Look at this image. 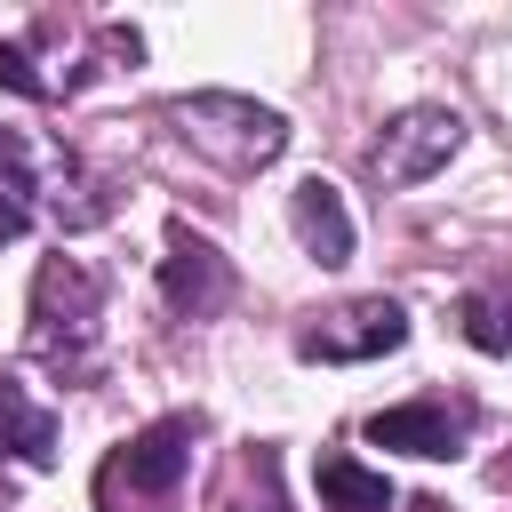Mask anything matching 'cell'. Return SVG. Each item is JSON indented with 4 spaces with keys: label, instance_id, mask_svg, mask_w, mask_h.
<instances>
[{
    "label": "cell",
    "instance_id": "obj_1",
    "mask_svg": "<svg viewBox=\"0 0 512 512\" xmlns=\"http://www.w3.org/2000/svg\"><path fill=\"white\" fill-rule=\"evenodd\" d=\"M176 120H184L208 152H224L232 168H264V160H280V144H288V120H280L272 104H248V96H184Z\"/></svg>",
    "mask_w": 512,
    "mask_h": 512
},
{
    "label": "cell",
    "instance_id": "obj_2",
    "mask_svg": "<svg viewBox=\"0 0 512 512\" xmlns=\"http://www.w3.org/2000/svg\"><path fill=\"white\" fill-rule=\"evenodd\" d=\"M464 144V120L448 104H408L384 120V136L368 144V168L376 184H424L432 168H448V152Z\"/></svg>",
    "mask_w": 512,
    "mask_h": 512
},
{
    "label": "cell",
    "instance_id": "obj_3",
    "mask_svg": "<svg viewBox=\"0 0 512 512\" xmlns=\"http://www.w3.org/2000/svg\"><path fill=\"white\" fill-rule=\"evenodd\" d=\"M400 344H408V312L392 296H368V304H352V312H336V320H320V328L296 336L304 360H384Z\"/></svg>",
    "mask_w": 512,
    "mask_h": 512
},
{
    "label": "cell",
    "instance_id": "obj_4",
    "mask_svg": "<svg viewBox=\"0 0 512 512\" xmlns=\"http://www.w3.org/2000/svg\"><path fill=\"white\" fill-rule=\"evenodd\" d=\"M160 296H168V312H184V320H208V312L232 296V272H224V256H216V248H208L192 224H168Z\"/></svg>",
    "mask_w": 512,
    "mask_h": 512
},
{
    "label": "cell",
    "instance_id": "obj_5",
    "mask_svg": "<svg viewBox=\"0 0 512 512\" xmlns=\"http://www.w3.org/2000/svg\"><path fill=\"white\" fill-rule=\"evenodd\" d=\"M368 440L440 464V456H456L472 440V400H408V408H384V416H368Z\"/></svg>",
    "mask_w": 512,
    "mask_h": 512
},
{
    "label": "cell",
    "instance_id": "obj_6",
    "mask_svg": "<svg viewBox=\"0 0 512 512\" xmlns=\"http://www.w3.org/2000/svg\"><path fill=\"white\" fill-rule=\"evenodd\" d=\"M192 416H160V424H144L120 456H112V472H104V488L112 480H128L136 496H168L176 480H184V464H192Z\"/></svg>",
    "mask_w": 512,
    "mask_h": 512
},
{
    "label": "cell",
    "instance_id": "obj_7",
    "mask_svg": "<svg viewBox=\"0 0 512 512\" xmlns=\"http://www.w3.org/2000/svg\"><path fill=\"white\" fill-rule=\"evenodd\" d=\"M288 224H296V240H304L312 264H352V216H344L336 184L304 176V184L288 192Z\"/></svg>",
    "mask_w": 512,
    "mask_h": 512
},
{
    "label": "cell",
    "instance_id": "obj_8",
    "mask_svg": "<svg viewBox=\"0 0 512 512\" xmlns=\"http://www.w3.org/2000/svg\"><path fill=\"white\" fill-rule=\"evenodd\" d=\"M0 456H24V464H48L56 456V424H48V408L24 400L16 376H0Z\"/></svg>",
    "mask_w": 512,
    "mask_h": 512
},
{
    "label": "cell",
    "instance_id": "obj_9",
    "mask_svg": "<svg viewBox=\"0 0 512 512\" xmlns=\"http://www.w3.org/2000/svg\"><path fill=\"white\" fill-rule=\"evenodd\" d=\"M320 504L328 512H392V480L384 472H368V464H352V456H320Z\"/></svg>",
    "mask_w": 512,
    "mask_h": 512
},
{
    "label": "cell",
    "instance_id": "obj_10",
    "mask_svg": "<svg viewBox=\"0 0 512 512\" xmlns=\"http://www.w3.org/2000/svg\"><path fill=\"white\" fill-rule=\"evenodd\" d=\"M32 224V176H24V152L0 144V240H24Z\"/></svg>",
    "mask_w": 512,
    "mask_h": 512
},
{
    "label": "cell",
    "instance_id": "obj_11",
    "mask_svg": "<svg viewBox=\"0 0 512 512\" xmlns=\"http://www.w3.org/2000/svg\"><path fill=\"white\" fill-rule=\"evenodd\" d=\"M456 320H464V336H472L480 352H512V304H488V296H464V304H456Z\"/></svg>",
    "mask_w": 512,
    "mask_h": 512
},
{
    "label": "cell",
    "instance_id": "obj_12",
    "mask_svg": "<svg viewBox=\"0 0 512 512\" xmlns=\"http://www.w3.org/2000/svg\"><path fill=\"white\" fill-rule=\"evenodd\" d=\"M0 88H8V96H48V80L32 72L24 48H0Z\"/></svg>",
    "mask_w": 512,
    "mask_h": 512
},
{
    "label": "cell",
    "instance_id": "obj_13",
    "mask_svg": "<svg viewBox=\"0 0 512 512\" xmlns=\"http://www.w3.org/2000/svg\"><path fill=\"white\" fill-rule=\"evenodd\" d=\"M232 512H280V496H264V504H232Z\"/></svg>",
    "mask_w": 512,
    "mask_h": 512
}]
</instances>
